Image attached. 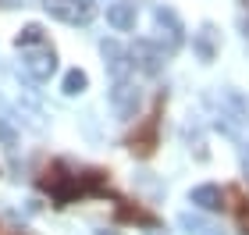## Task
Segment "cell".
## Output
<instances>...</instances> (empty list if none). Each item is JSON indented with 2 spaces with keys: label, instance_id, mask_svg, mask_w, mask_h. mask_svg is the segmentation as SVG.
I'll return each instance as SVG.
<instances>
[{
  "label": "cell",
  "instance_id": "30bf717a",
  "mask_svg": "<svg viewBox=\"0 0 249 235\" xmlns=\"http://www.w3.org/2000/svg\"><path fill=\"white\" fill-rule=\"evenodd\" d=\"M107 21H110V29H118V32L135 29V4H110Z\"/></svg>",
  "mask_w": 249,
  "mask_h": 235
},
{
  "label": "cell",
  "instance_id": "7c38bea8",
  "mask_svg": "<svg viewBox=\"0 0 249 235\" xmlns=\"http://www.w3.org/2000/svg\"><path fill=\"white\" fill-rule=\"evenodd\" d=\"M192 203L196 207H203V210H221L224 207V193L217 185H199V189H192Z\"/></svg>",
  "mask_w": 249,
  "mask_h": 235
},
{
  "label": "cell",
  "instance_id": "6da1fadb",
  "mask_svg": "<svg viewBox=\"0 0 249 235\" xmlns=\"http://www.w3.org/2000/svg\"><path fill=\"white\" fill-rule=\"evenodd\" d=\"M39 189L57 207H68V203L86 199V196H104L107 193V171H100V167L78 171V167H71L68 161H53L50 167H43Z\"/></svg>",
  "mask_w": 249,
  "mask_h": 235
},
{
  "label": "cell",
  "instance_id": "8992f818",
  "mask_svg": "<svg viewBox=\"0 0 249 235\" xmlns=\"http://www.w3.org/2000/svg\"><path fill=\"white\" fill-rule=\"evenodd\" d=\"M110 104H114V110L118 114H124V118H132L135 114V104H139V93L128 86V78L124 82H114V89H110Z\"/></svg>",
  "mask_w": 249,
  "mask_h": 235
},
{
  "label": "cell",
  "instance_id": "4fadbf2b",
  "mask_svg": "<svg viewBox=\"0 0 249 235\" xmlns=\"http://www.w3.org/2000/svg\"><path fill=\"white\" fill-rule=\"evenodd\" d=\"M86 86H89V78H86V72H78V68H71L64 75V93L68 96H78V93H86Z\"/></svg>",
  "mask_w": 249,
  "mask_h": 235
},
{
  "label": "cell",
  "instance_id": "52a82bcc",
  "mask_svg": "<svg viewBox=\"0 0 249 235\" xmlns=\"http://www.w3.org/2000/svg\"><path fill=\"white\" fill-rule=\"evenodd\" d=\"M157 25L167 29V50H178V47H182L185 29H182V21L175 18V11H171V7H157Z\"/></svg>",
  "mask_w": 249,
  "mask_h": 235
},
{
  "label": "cell",
  "instance_id": "ac0fdd59",
  "mask_svg": "<svg viewBox=\"0 0 249 235\" xmlns=\"http://www.w3.org/2000/svg\"><path fill=\"white\" fill-rule=\"evenodd\" d=\"M246 29H249V21H246Z\"/></svg>",
  "mask_w": 249,
  "mask_h": 235
},
{
  "label": "cell",
  "instance_id": "5b68a950",
  "mask_svg": "<svg viewBox=\"0 0 249 235\" xmlns=\"http://www.w3.org/2000/svg\"><path fill=\"white\" fill-rule=\"evenodd\" d=\"M128 61H132V68L139 64V68L146 72V75H157L160 72V64H164V54L153 47V43H146V39H139L135 47L128 50Z\"/></svg>",
  "mask_w": 249,
  "mask_h": 235
},
{
  "label": "cell",
  "instance_id": "2e32d148",
  "mask_svg": "<svg viewBox=\"0 0 249 235\" xmlns=\"http://www.w3.org/2000/svg\"><path fill=\"white\" fill-rule=\"evenodd\" d=\"M0 143H4L7 150H15V146H18V136H15V128H11L4 118H0Z\"/></svg>",
  "mask_w": 249,
  "mask_h": 235
},
{
  "label": "cell",
  "instance_id": "7a4b0ae2",
  "mask_svg": "<svg viewBox=\"0 0 249 235\" xmlns=\"http://www.w3.org/2000/svg\"><path fill=\"white\" fill-rule=\"evenodd\" d=\"M160 110H164V96H157L153 110L142 118V125H135V132L128 136V150L135 157H150L157 146H160Z\"/></svg>",
  "mask_w": 249,
  "mask_h": 235
},
{
  "label": "cell",
  "instance_id": "5bb4252c",
  "mask_svg": "<svg viewBox=\"0 0 249 235\" xmlns=\"http://www.w3.org/2000/svg\"><path fill=\"white\" fill-rule=\"evenodd\" d=\"M15 43H18L21 50H25V47H39V43H47V36H43V29H39V25H25V29L18 32V39H15Z\"/></svg>",
  "mask_w": 249,
  "mask_h": 235
},
{
  "label": "cell",
  "instance_id": "3957f363",
  "mask_svg": "<svg viewBox=\"0 0 249 235\" xmlns=\"http://www.w3.org/2000/svg\"><path fill=\"white\" fill-rule=\"evenodd\" d=\"M50 18L64 21V25H89L96 18V4L93 0H43Z\"/></svg>",
  "mask_w": 249,
  "mask_h": 235
},
{
  "label": "cell",
  "instance_id": "9c48e42d",
  "mask_svg": "<svg viewBox=\"0 0 249 235\" xmlns=\"http://www.w3.org/2000/svg\"><path fill=\"white\" fill-rule=\"evenodd\" d=\"M104 57H110V75H114V82H124L132 72V61H128V54H124L118 43H104Z\"/></svg>",
  "mask_w": 249,
  "mask_h": 235
},
{
  "label": "cell",
  "instance_id": "277c9868",
  "mask_svg": "<svg viewBox=\"0 0 249 235\" xmlns=\"http://www.w3.org/2000/svg\"><path fill=\"white\" fill-rule=\"evenodd\" d=\"M21 64H25V72L36 78V82H47V78L57 72V54H53L50 43H39L36 50L25 47V57H21Z\"/></svg>",
  "mask_w": 249,
  "mask_h": 235
},
{
  "label": "cell",
  "instance_id": "9a60e30c",
  "mask_svg": "<svg viewBox=\"0 0 249 235\" xmlns=\"http://www.w3.org/2000/svg\"><path fill=\"white\" fill-rule=\"evenodd\" d=\"M118 214L121 217H128V221H139V225H153V214H146V210L142 207H118Z\"/></svg>",
  "mask_w": 249,
  "mask_h": 235
},
{
  "label": "cell",
  "instance_id": "e0dca14e",
  "mask_svg": "<svg viewBox=\"0 0 249 235\" xmlns=\"http://www.w3.org/2000/svg\"><path fill=\"white\" fill-rule=\"evenodd\" d=\"M96 235H121V232H96Z\"/></svg>",
  "mask_w": 249,
  "mask_h": 235
},
{
  "label": "cell",
  "instance_id": "8fae6325",
  "mask_svg": "<svg viewBox=\"0 0 249 235\" xmlns=\"http://www.w3.org/2000/svg\"><path fill=\"white\" fill-rule=\"evenodd\" d=\"M192 47H196L199 61H213L217 57V32H213V25H203L196 32V39H192Z\"/></svg>",
  "mask_w": 249,
  "mask_h": 235
},
{
  "label": "cell",
  "instance_id": "ba28073f",
  "mask_svg": "<svg viewBox=\"0 0 249 235\" xmlns=\"http://www.w3.org/2000/svg\"><path fill=\"white\" fill-rule=\"evenodd\" d=\"M224 199H228V207L235 210V217H239V232L249 235V196L242 185H231L228 193H224Z\"/></svg>",
  "mask_w": 249,
  "mask_h": 235
}]
</instances>
